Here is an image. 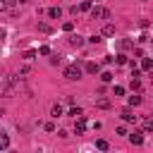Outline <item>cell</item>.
Instances as JSON below:
<instances>
[{
    "mask_svg": "<svg viewBox=\"0 0 153 153\" xmlns=\"http://www.w3.org/2000/svg\"><path fill=\"white\" fill-rule=\"evenodd\" d=\"M100 36H115V24H110V22H108V24L103 26V31H100Z\"/></svg>",
    "mask_w": 153,
    "mask_h": 153,
    "instance_id": "obj_11",
    "label": "cell"
},
{
    "mask_svg": "<svg viewBox=\"0 0 153 153\" xmlns=\"http://www.w3.org/2000/svg\"><path fill=\"white\" fill-rule=\"evenodd\" d=\"M62 115H65V112H62V105H60V103H55V105L50 108V117H55V120H57V117H62Z\"/></svg>",
    "mask_w": 153,
    "mask_h": 153,
    "instance_id": "obj_8",
    "label": "cell"
},
{
    "mask_svg": "<svg viewBox=\"0 0 153 153\" xmlns=\"http://www.w3.org/2000/svg\"><path fill=\"white\" fill-rule=\"evenodd\" d=\"M29 72H31V67H29V65H24V67L19 69V74H29Z\"/></svg>",
    "mask_w": 153,
    "mask_h": 153,
    "instance_id": "obj_31",
    "label": "cell"
},
{
    "mask_svg": "<svg viewBox=\"0 0 153 153\" xmlns=\"http://www.w3.org/2000/svg\"><path fill=\"white\" fill-rule=\"evenodd\" d=\"M136 105H141V96L139 93H131L129 96V108H136Z\"/></svg>",
    "mask_w": 153,
    "mask_h": 153,
    "instance_id": "obj_14",
    "label": "cell"
},
{
    "mask_svg": "<svg viewBox=\"0 0 153 153\" xmlns=\"http://www.w3.org/2000/svg\"><path fill=\"white\" fill-rule=\"evenodd\" d=\"M91 10V0H84L81 5H79V12H88Z\"/></svg>",
    "mask_w": 153,
    "mask_h": 153,
    "instance_id": "obj_21",
    "label": "cell"
},
{
    "mask_svg": "<svg viewBox=\"0 0 153 153\" xmlns=\"http://www.w3.org/2000/svg\"><path fill=\"white\" fill-rule=\"evenodd\" d=\"M48 17H50V19H60V17H62V10H60V7H50V10H48Z\"/></svg>",
    "mask_w": 153,
    "mask_h": 153,
    "instance_id": "obj_13",
    "label": "cell"
},
{
    "mask_svg": "<svg viewBox=\"0 0 153 153\" xmlns=\"http://www.w3.org/2000/svg\"><path fill=\"white\" fill-rule=\"evenodd\" d=\"M96 108H100V110H108V108H110V100H108V98H98V100H96Z\"/></svg>",
    "mask_w": 153,
    "mask_h": 153,
    "instance_id": "obj_15",
    "label": "cell"
},
{
    "mask_svg": "<svg viewBox=\"0 0 153 153\" xmlns=\"http://www.w3.org/2000/svg\"><path fill=\"white\" fill-rule=\"evenodd\" d=\"M17 2H29V0H17Z\"/></svg>",
    "mask_w": 153,
    "mask_h": 153,
    "instance_id": "obj_34",
    "label": "cell"
},
{
    "mask_svg": "<svg viewBox=\"0 0 153 153\" xmlns=\"http://www.w3.org/2000/svg\"><path fill=\"white\" fill-rule=\"evenodd\" d=\"M22 57H24V60H33V57H36V50H24Z\"/></svg>",
    "mask_w": 153,
    "mask_h": 153,
    "instance_id": "obj_23",
    "label": "cell"
},
{
    "mask_svg": "<svg viewBox=\"0 0 153 153\" xmlns=\"http://www.w3.org/2000/svg\"><path fill=\"white\" fill-rule=\"evenodd\" d=\"M45 131H55V124L53 122H45Z\"/></svg>",
    "mask_w": 153,
    "mask_h": 153,
    "instance_id": "obj_32",
    "label": "cell"
},
{
    "mask_svg": "<svg viewBox=\"0 0 153 153\" xmlns=\"http://www.w3.org/2000/svg\"><path fill=\"white\" fill-rule=\"evenodd\" d=\"M67 43H69V45H74V48H81V45H84V36H79V33H72V36L67 38Z\"/></svg>",
    "mask_w": 153,
    "mask_h": 153,
    "instance_id": "obj_5",
    "label": "cell"
},
{
    "mask_svg": "<svg viewBox=\"0 0 153 153\" xmlns=\"http://www.w3.org/2000/svg\"><path fill=\"white\" fill-rule=\"evenodd\" d=\"M88 41H91V43H100V41H103V36H100V33H96V36H91Z\"/></svg>",
    "mask_w": 153,
    "mask_h": 153,
    "instance_id": "obj_29",
    "label": "cell"
},
{
    "mask_svg": "<svg viewBox=\"0 0 153 153\" xmlns=\"http://www.w3.org/2000/svg\"><path fill=\"white\" fill-rule=\"evenodd\" d=\"M112 93H115V96H124V86H115Z\"/></svg>",
    "mask_w": 153,
    "mask_h": 153,
    "instance_id": "obj_28",
    "label": "cell"
},
{
    "mask_svg": "<svg viewBox=\"0 0 153 153\" xmlns=\"http://www.w3.org/2000/svg\"><path fill=\"white\" fill-rule=\"evenodd\" d=\"M151 43H153V38H151Z\"/></svg>",
    "mask_w": 153,
    "mask_h": 153,
    "instance_id": "obj_35",
    "label": "cell"
},
{
    "mask_svg": "<svg viewBox=\"0 0 153 153\" xmlns=\"http://www.w3.org/2000/svg\"><path fill=\"white\" fill-rule=\"evenodd\" d=\"M141 131H143V134H151V131H153V117L143 120V124H141Z\"/></svg>",
    "mask_w": 153,
    "mask_h": 153,
    "instance_id": "obj_10",
    "label": "cell"
},
{
    "mask_svg": "<svg viewBox=\"0 0 153 153\" xmlns=\"http://www.w3.org/2000/svg\"><path fill=\"white\" fill-rule=\"evenodd\" d=\"M127 136H129V141H131L134 146H141V143H143V131H141V129H134V131L127 134Z\"/></svg>",
    "mask_w": 153,
    "mask_h": 153,
    "instance_id": "obj_4",
    "label": "cell"
},
{
    "mask_svg": "<svg viewBox=\"0 0 153 153\" xmlns=\"http://www.w3.org/2000/svg\"><path fill=\"white\" fill-rule=\"evenodd\" d=\"M84 69H86L88 74H98V72H100V65H98V62H86Z\"/></svg>",
    "mask_w": 153,
    "mask_h": 153,
    "instance_id": "obj_7",
    "label": "cell"
},
{
    "mask_svg": "<svg viewBox=\"0 0 153 153\" xmlns=\"http://www.w3.org/2000/svg\"><path fill=\"white\" fill-rule=\"evenodd\" d=\"M65 76H67L69 81H79V79H81V67H79V65H67V67H65Z\"/></svg>",
    "mask_w": 153,
    "mask_h": 153,
    "instance_id": "obj_1",
    "label": "cell"
},
{
    "mask_svg": "<svg viewBox=\"0 0 153 153\" xmlns=\"http://www.w3.org/2000/svg\"><path fill=\"white\" fill-rule=\"evenodd\" d=\"M127 134H129V131H127V127H124V124H120V127H117V136H127Z\"/></svg>",
    "mask_w": 153,
    "mask_h": 153,
    "instance_id": "obj_26",
    "label": "cell"
},
{
    "mask_svg": "<svg viewBox=\"0 0 153 153\" xmlns=\"http://www.w3.org/2000/svg\"><path fill=\"white\" fill-rule=\"evenodd\" d=\"M38 31H43V33H50V26H48L45 22H41V24H38Z\"/></svg>",
    "mask_w": 153,
    "mask_h": 153,
    "instance_id": "obj_24",
    "label": "cell"
},
{
    "mask_svg": "<svg viewBox=\"0 0 153 153\" xmlns=\"http://www.w3.org/2000/svg\"><path fill=\"white\" fill-rule=\"evenodd\" d=\"M153 69V60L151 57H141V72H151Z\"/></svg>",
    "mask_w": 153,
    "mask_h": 153,
    "instance_id": "obj_9",
    "label": "cell"
},
{
    "mask_svg": "<svg viewBox=\"0 0 153 153\" xmlns=\"http://www.w3.org/2000/svg\"><path fill=\"white\" fill-rule=\"evenodd\" d=\"M5 7H7V5H5V0H0V10H5Z\"/></svg>",
    "mask_w": 153,
    "mask_h": 153,
    "instance_id": "obj_33",
    "label": "cell"
},
{
    "mask_svg": "<svg viewBox=\"0 0 153 153\" xmlns=\"http://www.w3.org/2000/svg\"><path fill=\"white\" fill-rule=\"evenodd\" d=\"M60 62H62V55H53L50 57V65H60Z\"/></svg>",
    "mask_w": 153,
    "mask_h": 153,
    "instance_id": "obj_27",
    "label": "cell"
},
{
    "mask_svg": "<svg viewBox=\"0 0 153 153\" xmlns=\"http://www.w3.org/2000/svg\"><path fill=\"white\" fill-rule=\"evenodd\" d=\"M91 19H110V10H105V7H100V5H91Z\"/></svg>",
    "mask_w": 153,
    "mask_h": 153,
    "instance_id": "obj_2",
    "label": "cell"
},
{
    "mask_svg": "<svg viewBox=\"0 0 153 153\" xmlns=\"http://www.w3.org/2000/svg\"><path fill=\"white\" fill-rule=\"evenodd\" d=\"M72 29H74V24H72V22H65V24H62V31H67V33H72Z\"/></svg>",
    "mask_w": 153,
    "mask_h": 153,
    "instance_id": "obj_25",
    "label": "cell"
},
{
    "mask_svg": "<svg viewBox=\"0 0 153 153\" xmlns=\"http://www.w3.org/2000/svg\"><path fill=\"white\" fill-rule=\"evenodd\" d=\"M38 53H41V55H50V48H48V45H41Z\"/></svg>",
    "mask_w": 153,
    "mask_h": 153,
    "instance_id": "obj_30",
    "label": "cell"
},
{
    "mask_svg": "<svg viewBox=\"0 0 153 153\" xmlns=\"http://www.w3.org/2000/svg\"><path fill=\"white\" fill-rule=\"evenodd\" d=\"M5 148H10V136L5 131H0V151H5Z\"/></svg>",
    "mask_w": 153,
    "mask_h": 153,
    "instance_id": "obj_12",
    "label": "cell"
},
{
    "mask_svg": "<svg viewBox=\"0 0 153 153\" xmlns=\"http://www.w3.org/2000/svg\"><path fill=\"white\" fill-rule=\"evenodd\" d=\"M84 131H86V117L81 115V117H76V122H74V134H76V136H81Z\"/></svg>",
    "mask_w": 153,
    "mask_h": 153,
    "instance_id": "obj_3",
    "label": "cell"
},
{
    "mask_svg": "<svg viewBox=\"0 0 153 153\" xmlns=\"http://www.w3.org/2000/svg\"><path fill=\"white\" fill-rule=\"evenodd\" d=\"M120 48H122V50H129V48H134V41H129V38H124V41L120 43Z\"/></svg>",
    "mask_w": 153,
    "mask_h": 153,
    "instance_id": "obj_19",
    "label": "cell"
},
{
    "mask_svg": "<svg viewBox=\"0 0 153 153\" xmlns=\"http://www.w3.org/2000/svg\"><path fill=\"white\" fill-rule=\"evenodd\" d=\"M100 79H103V84H110L115 76H112V72H103V74H100Z\"/></svg>",
    "mask_w": 153,
    "mask_h": 153,
    "instance_id": "obj_20",
    "label": "cell"
},
{
    "mask_svg": "<svg viewBox=\"0 0 153 153\" xmlns=\"http://www.w3.org/2000/svg\"><path fill=\"white\" fill-rule=\"evenodd\" d=\"M120 117H122L124 122H136V115H134V110H131V108H124V110L120 112Z\"/></svg>",
    "mask_w": 153,
    "mask_h": 153,
    "instance_id": "obj_6",
    "label": "cell"
},
{
    "mask_svg": "<svg viewBox=\"0 0 153 153\" xmlns=\"http://www.w3.org/2000/svg\"><path fill=\"white\" fill-rule=\"evenodd\" d=\"M115 62H117V65H127L129 60H127V55H124V53H120V55L115 57Z\"/></svg>",
    "mask_w": 153,
    "mask_h": 153,
    "instance_id": "obj_22",
    "label": "cell"
},
{
    "mask_svg": "<svg viewBox=\"0 0 153 153\" xmlns=\"http://www.w3.org/2000/svg\"><path fill=\"white\" fill-rule=\"evenodd\" d=\"M96 148H98V151H108V148H110V143H108L105 139H98V141H96Z\"/></svg>",
    "mask_w": 153,
    "mask_h": 153,
    "instance_id": "obj_18",
    "label": "cell"
},
{
    "mask_svg": "<svg viewBox=\"0 0 153 153\" xmlns=\"http://www.w3.org/2000/svg\"><path fill=\"white\" fill-rule=\"evenodd\" d=\"M129 88H131V91H139V88H141V81H139V76H131V81H129Z\"/></svg>",
    "mask_w": 153,
    "mask_h": 153,
    "instance_id": "obj_17",
    "label": "cell"
},
{
    "mask_svg": "<svg viewBox=\"0 0 153 153\" xmlns=\"http://www.w3.org/2000/svg\"><path fill=\"white\" fill-rule=\"evenodd\" d=\"M67 115H69V117H74V120H76V117H81V115H84V110H81V108H79V105H76V108H69V112H67Z\"/></svg>",
    "mask_w": 153,
    "mask_h": 153,
    "instance_id": "obj_16",
    "label": "cell"
}]
</instances>
